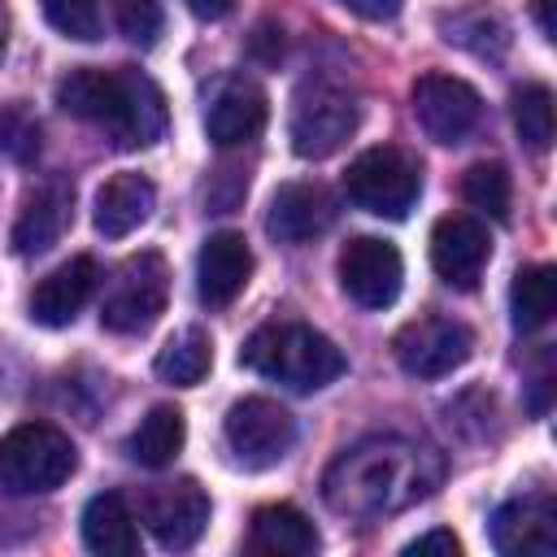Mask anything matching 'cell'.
<instances>
[{
  "label": "cell",
  "instance_id": "cell-23",
  "mask_svg": "<svg viewBox=\"0 0 557 557\" xmlns=\"http://www.w3.org/2000/svg\"><path fill=\"white\" fill-rule=\"evenodd\" d=\"M183 440H187V422H183V409H174V405H152V409L139 418V426L131 431V440H126V453H131L139 466H148V470H161V466H170V461L178 457Z\"/></svg>",
  "mask_w": 557,
  "mask_h": 557
},
{
  "label": "cell",
  "instance_id": "cell-11",
  "mask_svg": "<svg viewBox=\"0 0 557 557\" xmlns=\"http://www.w3.org/2000/svg\"><path fill=\"white\" fill-rule=\"evenodd\" d=\"M413 117L435 144H466L483 122V100L466 78L453 74H422L413 83Z\"/></svg>",
  "mask_w": 557,
  "mask_h": 557
},
{
  "label": "cell",
  "instance_id": "cell-30",
  "mask_svg": "<svg viewBox=\"0 0 557 557\" xmlns=\"http://www.w3.org/2000/svg\"><path fill=\"white\" fill-rule=\"evenodd\" d=\"M113 17H117V30L139 48L157 44L161 35V0H113Z\"/></svg>",
  "mask_w": 557,
  "mask_h": 557
},
{
  "label": "cell",
  "instance_id": "cell-26",
  "mask_svg": "<svg viewBox=\"0 0 557 557\" xmlns=\"http://www.w3.org/2000/svg\"><path fill=\"white\" fill-rule=\"evenodd\" d=\"M509 113H513L518 139L531 152H548V144H553V91L544 83H527V87L513 91Z\"/></svg>",
  "mask_w": 557,
  "mask_h": 557
},
{
  "label": "cell",
  "instance_id": "cell-16",
  "mask_svg": "<svg viewBox=\"0 0 557 557\" xmlns=\"http://www.w3.org/2000/svg\"><path fill=\"white\" fill-rule=\"evenodd\" d=\"M335 222V200L322 183H283L270 196L265 209V231L278 244H309Z\"/></svg>",
  "mask_w": 557,
  "mask_h": 557
},
{
  "label": "cell",
  "instance_id": "cell-1",
  "mask_svg": "<svg viewBox=\"0 0 557 557\" xmlns=\"http://www.w3.org/2000/svg\"><path fill=\"white\" fill-rule=\"evenodd\" d=\"M444 479V457L409 435H366L322 474V500L357 522L392 518L426 500Z\"/></svg>",
  "mask_w": 557,
  "mask_h": 557
},
{
  "label": "cell",
  "instance_id": "cell-25",
  "mask_svg": "<svg viewBox=\"0 0 557 557\" xmlns=\"http://www.w3.org/2000/svg\"><path fill=\"white\" fill-rule=\"evenodd\" d=\"M209 366H213V344L200 326H187L157 352V374L174 387H196L209 374Z\"/></svg>",
  "mask_w": 557,
  "mask_h": 557
},
{
  "label": "cell",
  "instance_id": "cell-19",
  "mask_svg": "<svg viewBox=\"0 0 557 557\" xmlns=\"http://www.w3.org/2000/svg\"><path fill=\"white\" fill-rule=\"evenodd\" d=\"M96 283H100V270H96L91 257L61 261L52 274H44L35 283V292H30V318L39 326H70L83 313V305L91 300Z\"/></svg>",
  "mask_w": 557,
  "mask_h": 557
},
{
  "label": "cell",
  "instance_id": "cell-10",
  "mask_svg": "<svg viewBox=\"0 0 557 557\" xmlns=\"http://www.w3.org/2000/svg\"><path fill=\"white\" fill-rule=\"evenodd\" d=\"M339 287L361 309H387V305H396V296L405 287V261H400L396 244H387L379 235L348 239L344 252H339Z\"/></svg>",
  "mask_w": 557,
  "mask_h": 557
},
{
  "label": "cell",
  "instance_id": "cell-8",
  "mask_svg": "<svg viewBox=\"0 0 557 557\" xmlns=\"http://www.w3.org/2000/svg\"><path fill=\"white\" fill-rule=\"evenodd\" d=\"M222 440H226L231 457L244 470H270V466H278L292 453L296 418L278 400H270V396H244V400H235L226 409Z\"/></svg>",
  "mask_w": 557,
  "mask_h": 557
},
{
  "label": "cell",
  "instance_id": "cell-24",
  "mask_svg": "<svg viewBox=\"0 0 557 557\" xmlns=\"http://www.w3.org/2000/svg\"><path fill=\"white\" fill-rule=\"evenodd\" d=\"M557 309V270L553 265H527L513 274V287H509V318H513V331L531 335L540 331Z\"/></svg>",
  "mask_w": 557,
  "mask_h": 557
},
{
  "label": "cell",
  "instance_id": "cell-9",
  "mask_svg": "<svg viewBox=\"0 0 557 557\" xmlns=\"http://www.w3.org/2000/svg\"><path fill=\"white\" fill-rule=\"evenodd\" d=\"M396 366L413 379H444L461 370L474 352V331L453 318H413L392 339Z\"/></svg>",
  "mask_w": 557,
  "mask_h": 557
},
{
  "label": "cell",
  "instance_id": "cell-12",
  "mask_svg": "<svg viewBox=\"0 0 557 557\" xmlns=\"http://www.w3.org/2000/svg\"><path fill=\"white\" fill-rule=\"evenodd\" d=\"M492 548L505 557H553L557 553V505L548 492L513 496L492 513Z\"/></svg>",
  "mask_w": 557,
  "mask_h": 557
},
{
  "label": "cell",
  "instance_id": "cell-35",
  "mask_svg": "<svg viewBox=\"0 0 557 557\" xmlns=\"http://www.w3.org/2000/svg\"><path fill=\"white\" fill-rule=\"evenodd\" d=\"M4 44H9V13L0 9V57H4Z\"/></svg>",
  "mask_w": 557,
  "mask_h": 557
},
{
  "label": "cell",
  "instance_id": "cell-14",
  "mask_svg": "<svg viewBox=\"0 0 557 557\" xmlns=\"http://www.w3.org/2000/svg\"><path fill=\"white\" fill-rule=\"evenodd\" d=\"M487 257H492V239H487V226L479 218L448 213V218L435 222V231H431V265L448 287L470 292L483 278Z\"/></svg>",
  "mask_w": 557,
  "mask_h": 557
},
{
  "label": "cell",
  "instance_id": "cell-27",
  "mask_svg": "<svg viewBox=\"0 0 557 557\" xmlns=\"http://www.w3.org/2000/svg\"><path fill=\"white\" fill-rule=\"evenodd\" d=\"M509 170L500 165V161H479V165H470L466 170V178H461V196H466V205H474L479 213H487V218H496V222H505L509 218Z\"/></svg>",
  "mask_w": 557,
  "mask_h": 557
},
{
  "label": "cell",
  "instance_id": "cell-34",
  "mask_svg": "<svg viewBox=\"0 0 557 557\" xmlns=\"http://www.w3.org/2000/svg\"><path fill=\"white\" fill-rule=\"evenodd\" d=\"M535 17H540V35L553 39V0H540L535 4Z\"/></svg>",
  "mask_w": 557,
  "mask_h": 557
},
{
  "label": "cell",
  "instance_id": "cell-17",
  "mask_svg": "<svg viewBox=\"0 0 557 557\" xmlns=\"http://www.w3.org/2000/svg\"><path fill=\"white\" fill-rule=\"evenodd\" d=\"M70 218H74V187H70L65 178L39 183V187L22 200V213H17V222H13V235H9L13 252H17V257H39V252H48V248L65 235Z\"/></svg>",
  "mask_w": 557,
  "mask_h": 557
},
{
  "label": "cell",
  "instance_id": "cell-22",
  "mask_svg": "<svg viewBox=\"0 0 557 557\" xmlns=\"http://www.w3.org/2000/svg\"><path fill=\"white\" fill-rule=\"evenodd\" d=\"M83 544L100 557H135L139 553V527L131 505L117 492H100L83 509Z\"/></svg>",
  "mask_w": 557,
  "mask_h": 557
},
{
  "label": "cell",
  "instance_id": "cell-33",
  "mask_svg": "<svg viewBox=\"0 0 557 557\" xmlns=\"http://www.w3.org/2000/svg\"><path fill=\"white\" fill-rule=\"evenodd\" d=\"M183 4H187L200 22H218V17H226V13H231V4H235V0H183Z\"/></svg>",
  "mask_w": 557,
  "mask_h": 557
},
{
  "label": "cell",
  "instance_id": "cell-21",
  "mask_svg": "<svg viewBox=\"0 0 557 557\" xmlns=\"http://www.w3.org/2000/svg\"><path fill=\"white\" fill-rule=\"evenodd\" d=\"M318 527L296 505H261L248 527V553L261 557H313L318 553Z\"/></svg>",
  "mask_w": 557,
  "mask_h": 557
},
{
  "label": "cell",
  "instance_id": "cell-7",
  "mask_svg": "<svg viewBox=\"0 0 557 557\" xmlns=\"http://www.w3.org/2000/svg\"><path fill=\"white\" fill-rule=\"evenodd\" d=\"M357 122H361L357 100L344 87L313 78L292 96V122H287L292 152L305 161H322L357 135Z\"/></svg>",
  "mask_w": 557,
  "mask_h": 557
},
{
  "label": "cell",
  "instance_id": "cell-29",
  "mask_svg": "<svg viewBox=\"0 0 557 557\" xmlns=\"http://www.w3.org/2000/svg\"><path fill=\"white\" fill-rule=\"evenodd\" d=\"M0 152L13 161H30L39 152V122L30 117L26 104H9L0 113Z\"/></svg>",
  "mask_w": 557,
  "mask_h": 557
},
{
  "label": "cell",
  "instance_id": "cell-20",
  "mask_svg": "<svg viewBox=\"0 0 557 557\" xmlns=\"http://www.w3.org/2000/svg\"><path fill=\"white\" fill-rule=\"evenodd\" d=\"M157 209V187L152 178L135 174V170H122L113 178H104V187L96 191V231L104 239H126L131 231H139Z\"/></svg>",
  "mask_w": 557,
  "mask_h": 557
},
{
  "label": "cell",
  "instance_id": "cell-2",
  "mask_svg": "<svg viewBox=\"0 0 557 557\" xmlns=\"http://www.w3.org/2000/svg\"><path fill=\"white\" fill-rule=\"evenodd\" d=\"M57 104L70 117L109 131L117 148H148L165 131V96L135 65H78L57 83Z\"/></svg>",
  "mask_w": 557,
  "mask_h": 557
},
{
  "label": "cell",
  "instance_id": "cell-31",
  "mask_svg": "<svg viewBox=\"0 0 557 557\" xmlns=\"http://www.w3.org/2000/svg\"><path fill=\"white\" fill-rule=\"evenodd\" d=\"M426 553H444V557H457L461 553V540L453 531H426L418 540L405 544V557H426Z\"/></svg>",
  "mask_w": 557,
  "mask_h": 557
},
{
  "label": "cell",
  "instance_id": "cell-13",
  "mask_svg": "<svg viewBox=\"0 0 557 557\" xmlns=\"http://www.w3.org/2000/svg\"><path fill=\"white\" fill-rule=\"evenodd\" d=\"M144 522L161 548H191L209 527V496L196 479L161 483L144 496Z\"/></svg>",
  "mask_w": 557,
  "mask_h": 557
},
{
  "label": "cell",
  "instance_id": "cell-15",
  "mask_svg": "<svg viewBox=\"0 0 557 557\" xmlns=\"http://www.w3.org/2000/svg\"><path fill=\"white\" fill-rule=\"evenodd\" d=\"M252 278V248L239 231H213L196 257V287L209 309H226Z\"/></svg>",
  "mask_w": 557,
  "mask_h": 557
},
{
  "label": "cell",
  "instance_id": "cell-32",
  "mask_svg": "<svg viewBox=\"0 0 557 557\" xmlns=\"http://www.w3.org/2000/svg\"><path fill=\"white\" fill-rule=\"evenodd\" d=\"M348 13H357L361 22H392L400 13L405 0H339Z\"/></svg>",
  "mask_w": 557,
  "mask_h": 557
},
{
  "label": "cell",
  "instance_id": "cell-3",
  "mask_svg": "<svg viewBox=\"0 0 557 557\" xmlns=\"http://www.w3.org/2000/svg\"><path fill=\"white\" fill-rule=\"evenodd\" d=\"M239 366L270 383H283L292 392H322L326 383H335L348 370L335 339H326L322 331H313L305 322L257 326L239 348Z\"/></svg>",
  "mask_w": 557,
  "mask_h": 557
},
{
  "label": "cell",
  "instance_id": "cell-28",
  "mask_svg": "<svg viewBox=\"0 0 557 557\" xmlns=\"http://www.w3.org/2000/svg\"><path fill=\"white\" fill-rule=\"evenodd\" d=\"M44 17L65 35V39H100V4L96 0H39Z\"/></svg>",
  "mask_w": 557,
  "mask_h": 557
},
{
  "label": "cell",
  "instance_id": "cell-18",
  "mask_svg": "<svg viewBox=\"0 0 557 557\" xmlns=\"http://www.w3.org/2000/svg\"><path fill=\"white\" fill-rule=\"evenodd\" d=\"M265 91L252 78H226L205 109V131L218 148H239L265 131Z\"/></svg>",
  "mask_w": 557,
  "mask_h": 557
},
{
  "label": "cell",
  "instance_id": "cell-4",
  "mask_svg": "<svg viewBox=\"0 0 557 557\" xmlns=\"http://www.w3.org/2000/svg\"><path fill=\"white\" fill-rule=\"evenodd\" d=\"M74 470H78V448L52 422H22L0 435V487L13 496L52 492Z\"/></svg>",
  "mask_w": 557,
  "mask_h": 557
},
{
  "label": "cell",
  "instance_id": "cell-6",
  "mask_svg": "<svg viewBox=\"0 0 557 557\" xmlns=\"http://www.w3.org/2000/svg\"><path fill=\"white\" fill-rule=\"evenodd\" d=\"M165 300H170V265L161 252H135L126 257L109 287H104V300H100V326L113 331V335H144L161 313H165Z\"/></svg>",
  "mask_w": 557,
  "mask_h": 557
},
{
  "label": "cell",
  "instance_id": "cell-5",
  "mask_svg": "<svg viewBox=\"0 0 557 557\" xmlns=\"http://www.w3.org/2000/svg\"><path fill=\"white\" fill-rule=\"evenodd\" d=\"M344 191L357 209L400 222V218H409V209L422 196V165L405 148H392V144L366 148L357 161H348Z\"/></svg>",
  "mask_w": 557,
  "mask_h": 557
}]
</instances>
